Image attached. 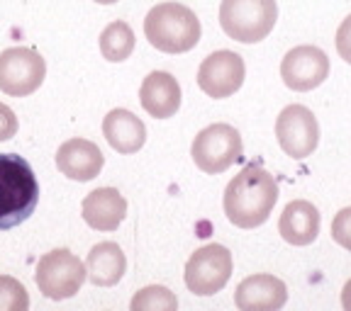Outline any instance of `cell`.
<instances>
[{
	"label": "cell",
	"mask_w": 351,
	"mask_h": 311,
	"mask_svg": "<svg viewBox=\"0 0 351 311\" xmlns=\"http://www.w3.org/2000/svg\"><path fill=\"white\" fill-rule=\"evenodd\" d=\"M34 282L47 299H71L86 282V265L69 248H56L39 258Z\"/></svg>",
	"instance_id": "cell-6"
},
{
	"label": "cell",
	"mask_w": 351,
	"mask_h": 311,
	"mask_svg": "<svg viewBox=\"0 0 351 311\" xmlns=\"http://www.w3.org/2000/svg\"><path fill=\"white\" fill-rule=\"evenodd\" d=\"M103 134L117 153H137L147 141V126L130 109H110L103 120Z\"/></svg>",
	"instance_id": "cell-17"
},
{
	"label": "cell",
	"mask_w": 351,
	"mask_h": 311,
	"mask_svg": "<svg viewBox=\"0 0 351 311\" xmlns=\"http://www.w3.org/2000/svg\"><path fill=\"white\" fill-rule=\"evenodd\" d=\"M239 311H280L288 301V287L274 275H252L234 292Z\"/></svg>",
	"instance_id": "cell-13"
},
{
	"label": "cell",
	"mask_w": 351,
	"mask_h": 311,
	"mask_svg": "<svg viewBox=\"0 0 351 311\" xmlns=\"http://www.w3.org/2000/svg\"><path fill=\"white\" fill-rule=\"evenodd\" d=\"M83 221L95 231H115L127 217V200L115 187H98L81 204Z\"/></svg>",
	"instance_id": "cell-15"
},
{
	"label": "cell",
	"mask_w": 351,
	"mask_h": 311,
	"mask_svg": "<svg viewBox=\"0 0 351 311\" xmlns=\"http://www.w3.org/2000/svg\"><path fill=\"white\" fill-rule=\"evenodd\" d=\"M278 5L276 0H222L219 27L230 39L241 44H256L276 27Z\"/></svg>",
	"instance_id": "cell-4"
},
{
	"label": "cell",
	"mask_w": 351,
	"mask_h": 311,
	"mask_svg": "<svg viewBox=\"0 0 351 311\" xmlns=\"http://www.w3.org/2000/svg\"><path fill=\"white\" fill-rule=\"evenodd\" d=\"M17 134V117L8 105L0 103V141H10Z\"/></svg>",
	"instance_id": "cell-23"
},
{
	"label": "cell",
	"mask_w": 351,
	"mask_h": 311,
	"mask_svg": "<svg viewBox=\"0 0 351 311\" xmlns=\"http://www.w3.org/2000/svg\"><path fill=\"white\" fill-rule=\"evenodd\" d=\"M95 3H100V5H112V3H117V0H95Z\"/></svg>",
	"instance_id": "cell-26"
},
{
	"label": "cell",
	"mask_w": 351,
	"mask_h": 311,
	"mask_svg": "<svg viewBox=\"0 0 351 311\" xmlns=\"http://www.w3.org/2000/svg\"><path fill=\"white\" fill-rule=\"evenodd\" d=\"M341 306H344V311H351V280L344 284V290H341Z\"/></svg>",
	"instance_id": "cell-25"
},
{
	"label": "cell",
	"mask_w": 351,
	"mask_h": 311,
	"mask_svg": "<svg viewBox=\"0 0 351 311\" xmlns=\"http://www.w3.org/2000/svg\"><path fill=\"white\" fill-rule=\"evenodd\" d=\"M200 20L188 5L159 3L144 17V34L154 49L164 54H186L200 42Z\"/></svg>",
	"instance_id": "cell-3"
},
{
	"label": "cell",
	"mask_w": 351,
	"mask_h": 311,
	"mask_svg": "<svg viewBox=\"0 0 351 311\" xmlns=\"http://www.w3.org/2000/svg\"><path fill=\"white\" fill-rule=\"evenodd\" d=\"M337 51L346 64H351V15L337 29Z\"/></svg>",
	"instance_id": "cell-24"
},
{
	"label": "cell",
	"mask_w": 351,
	"mask_h": 311,
	"mask_svg": "<svg viewBox=\"0 0 351 311\" xmlns=\"http://www.w3.org/2000/svg\"><path fill=\"white\" fill-rule=\"evenodd\" d=\"M329 76V59L322 49L302 44L285 54L280 61V78L295 93H310L319 87Z\"/></svg>",
	"instance_id": "cell-11"
},
{
	"label": "cell",
	"mask_w": 351,
	"mask_h": 311,
	"mask_svg": "<svg viewBox=\"0 0 351 311\" xmlns=\"http://www.w3.org/2000/svg\"><path fill=\"white\" fill-rule=\"evenodd\" d=\"M105 165V156L98 148V144L88 139H69L56 151V168L69 180L88 182L98 178Z\"/></svg>",
	"instance_id": "cell-12"
},
{
	"label": "cell",
	"mask_w": 351,
	"mask_h": 311,
	"mask_svg": "<svg viewBox=\"0 0 351 311\" xmlns=\"http://www.w3.org/2000/svg\"><path fill=\"white\" fill-rule=\"evenodd\" d=\"M47 64L34 49L12 46L0 51V90L10 98H27L44 83Z\"/></svg>",
	"instance_id": "cell-8"
},
{
	"label": "cell",
	"mask_w": 351,
	"mask_h": 311,
	"mask_svg": "<svg viewBox=\"0 0 351 311\" xmlns=\"http://www.w3.org/2000/svg\"><path fill=\"white\" fill-rule=\"evenodd\" d=\"M191 156L203 173L219 175L244 156V144L234 126L217 122V124L205 126L197 134L191 146Z\"/></svg>",
	"instance_id": "cell-5"
},
{
	"label": "cell",
	"mask_w": 351,
	"mask_h": 311,
	"mask_svg": "<svg viewBox=\"0 0 351 311\" xmlns=\"http://www.w3.org/2000/svg\"><path fill=\"white\" fill-rule=\"evenodd\" d=\"M244 76H247V66H244V59L234 51H215L208 59L200 64L197 68V85L205 95L215 100L230 98L244 83Z\"/></svg>",
	"instance_id": "cell-10"
},
{
	"label": "cell",
	"mask_w": 351,
	"mask_h": 311,
	"mask_svg": "<svg viewBox=\"0 0 351 311\" xmlns=\"http://www.w3.org/2000/svg\"><path fill=\"white\" fill-rule=\"evenodd\" d=\"M276 139L291 159L302 161L313 156L319 144V126L313 109L305 105H288L276 120Z\"/></svg>",
	"instance_id": "cell-9"
},
{
	"label": "cell",
	"mask_w": 351,
	"mask_h": 311,
	"mask_svg": "<svg viewBox=\"0 0 351 311\" xmlns=\"http://www.w3.org/2000/svg\"><path fill=\"white\" fill-rule=\"evenodd\" d=\"M0 311H29L25 284L10 275H0Z\"/></svg>",
	"instance_id": "cell-21"
},
{
	"label": "cell",
	"mask_w": 351,
	"mask_h": 311,
	"mask_svg": "<svg viewBox=\"0 0 351 311\" xmlns=\"http://www.w3.org/2000/svg\"><path fill=\"white\" fill-rule=\"evenodd\" d=\"M232 268V253L219 243H208L188 258L186 287L197 297H210L230 282Z\"/></svg>",
	"instance_id": "cell-7"
},
{
	"label": "cell",
	"mask_w": 351,
	"mask_h": 311,
	"mask_svg": "<svg viewBox=\"0 0 351 311\" xmlns=\"http://www.w3.org/2000/svg\"><path fill=\"white\" fill-rule=\"evenodd\" d=\"M130 311H178V299L164 284H149L144 290L134 292Z\"/></svg>",
	"instance_id": "cell-20"
},
{
	"label": "cell",
	"mask_w": 351,
	"mask_h": 311,
	"mask_svg": "<svg viewBox=\"0 0 351 311\" xmlns=\"http://www.w3.org/2000/svg\"><path fill=\"white\" fill-rule=\"evenodd\" d=\"M278 202V182L261 165L249 163L234 175L225 190V214L239 229H256L266 224Z\"/></svg>",
	"instance_id": "cell-1"
},
{
	"label": "cell",
	"mask_w": 351,
	"mask_h": 311,
	"mask_svg": "<svg viewBox=\"0 0 351 311\" xmlns=\"http://www.w3.org/2000/svg\"><path fill=\"white\" fill-rule=\"evenodd\" d=\"M39 202L32 165L17 153H0V231L27 221Z\"/></svg>",
	"instance_id": "cell-2"
},
{
	"label": "cell",
	"mask_w": 351,
	"mask_h": 311,
	"mask_svg": "<svg viewBox=\"0 0 351 311\" xmlns=\"http://www.w3.org/2000/svg\"><path fill=\"white\" fill-rule=\"evenodd\" d=\"M332 239L341 248L351 251V207H344L335 214V219H332Z\"/></svg>",
	"instance_id": "cell-22"
},
{
	"label": "cell",
	"mask_w": 351,
	"mask_h": 311,
	"mask_svg": "<svg viewBox=\"0 0 351 311\" xmlns=\"http://www.w3.org/2000/svg\"><path fill=\"white\" fill-rule=\"evenodd\" d=\"M132 51H134V32L127 22H110L108 27L100 32V54H103V59L120 64V61L130 59Z\"/></svg>",
	"instance_id": "cell-19"
},
{
	"label": "cell",
	"mask_w": 351,
	"mask_h": 311,
	"mask_svg": "<svg viewBox=\"0 0 351 311\" xmlns=\"http://www.w3.org/2000/svg\"><path fill=\"white\" fill-rule=\"evenodd\" d=\"M127 270V258L122 248L112 241H103L90 248L86 258V278L95 287H112L122 280Z\"/></svg>",
	"instance_id": "cell-18"
},
{
	"label": "cell",
	"mask_w": 351,
	"mask_h": 311,
	"mask_svg": "<svg viewBox=\"0 0 351 311\" xmlns=\"http://www.w3.org/2000/svg\"><path fill=\"white\" fill-rule=\"evenodd\" d=\"M139 103L154 120H169L181 107V85L171 73L154 71L139 87Z\"/></svg>",
	"instance_id": "cell-14"
},
{
	"label": "cell",
	"mask_w": 351,
	"mask_h": 311,
	"mask_svg": "<svg viewBox=\"0 0 351 311\" xmlns=\"http://www.w3.org/2000/svg\"><path fill=\"white\" fill-rule=\"evenodd\" d=\"M278 234L291 246H310L319 234V212L307 200H293L285 204L278 221Z\"/></svg>",
	"instance_id": "cell-16"
}]
</instances>
